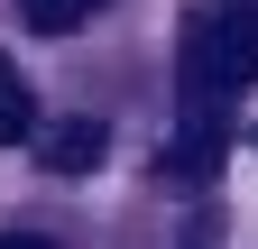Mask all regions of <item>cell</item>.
Returning a JSON list of instances; mask_svg holds the SVG:
<instances>
[{
	"mask_svg": "<svg viewBox=\"0 0 258 249\" xmlns=\"http://www.w3.org/2000/svg\"><path fill=\"white\" fill-rule=\"evenodd\" d=\"M92 10H102V0H19V19L37 28V37H74Z\"/></svg>",
	"mask_w": 258,
	"mask_h": 249,
	"instance_id": "obj_5",
	"label": "cell"
},
{
	"mask_svg": "<svg viewBox=\"0 0 258 249\" xmlns=\"http://www.w3.org/2000/svg\"><path fill=\"white\" fill-rule=\"evenodd\" d=\"M212 166H221V120H212V111H194V120H184V139L166 148V175H194V184H203Z\"/></svg>",
	"mask_w": 258,
	"mask_h": 249,
	"instance_id": "obj_4",
	"label": "cell"
},
{
	"mask_svg": "<svg viewBox=\"0 0 258 249\" xmlns=\"http://www.w3.org/2000/svg\"><path fill=\"white\" fill-rule=\"evenodd\" d=\"M102 148H111L102 120H55V130H37V166H46V175H92Z\"/></svg>",
	"mask_w": 258,
	"mask_h": 249,
	"instance_id": "obj_2",
	"label": "cell"
},
{
	"mask_svg": "<svg viewBox=\"0 0 258 249\" xmlns=\"http://www.w3.org/2000/svg\"><path fill=\"white\" fill-rule=\"evenodd\" d=\"M175 74H184V102H194V111H221L231 92H249V83H258V0L203 10V19L184 28Z\"/></svg>",
	"mask_w": 258,
	"mask_h": 249,
	"instance_id": "obj_1",
	"label": "cell"
},
{
	"mask_svg": "<svg viewBox=\"0 0 258 249\" xmlns=\"http://www.w3.org/2000/svg\"><path fill=\"white\" fill-rule=\"evenodd\" d=\"M0 148H37V92L10 55H0Z\"/></svg>",
	"mask_w": 258,
	"mask_h": 249,
	"instance_id": "obj_3",
	"label": "cell"
},
{
	"mask_svg": "<svg viewBox=\"0 0 258 249\" xmlns=\"http://www.w3.org/2000/svg\"><path fill=\"white\" fill-rule=\"evenodd\" d=\"M0 249H55V240H37V231H0Z\"/></svg>",
	"mask_w": 258,
	"mask_h": 249,
	"instance_id": "obj_6",
	"label": "cell"
}]
</instances>
